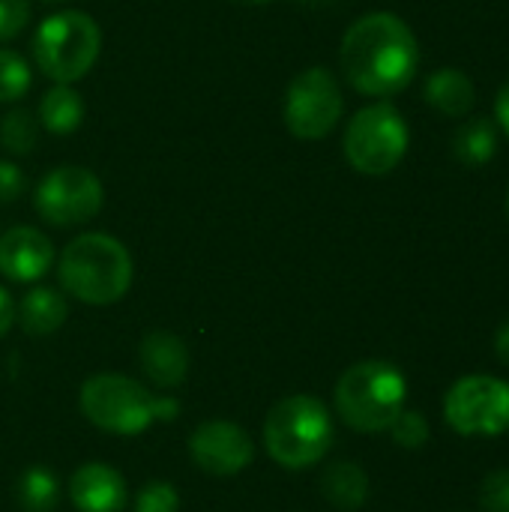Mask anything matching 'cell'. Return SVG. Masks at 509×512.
<instances>
[{
    "instance_id": "6da1fadb",
    "label": "cell",
    "mask_w": 509,
    "mask_h": 512,
    "mask_svg": "<svg viewBox=\"0 0 509 512\" xmlns=\"http://www.w3.org/2000/svg\"><path fill=\"white\" fill-rule=\"evenodd\" d=\"M339 63L357 93L390 99L417 78L420 42L405 18L393 12H369L345 30Z\"/></svg>"
},
{
    "instance_id": "7a4b0ae2",
    "label": "cell",
    "mask_w": 509,
    "mask_h": 512,
    "mask_svg": "<svg viewBox=\"0 0 509 512\" xmlns=\"http://www.w3.org/2000/svg\"><path fill=\"white\" fill-rule=\"evenodd\" d=\"M57 276L75 300L111 306L132 285V255L111 234H81L63 249Z\"/></svg>"
},
{
    "instance_id": "3957f363",
    "label": "cell",
    "mask_w": 509,
    "mask_h": 512,
    "mask_svg": "<svg viewBox=\"0 0 509 512\" xmlns=\"http://www.w3.org/2000/svg\"><path fill=\"white\" fill-rule=\"evenodd\" d=\"M333 444L330 411L315 396H288L267 414L264 447L270 459L288 471L318 465Z\"/></svg>"
},
{
    "instance_id": "277c9868",
    "label": "cell",
    "mask_w": 509,
    "mask_h": 512,
    "mask_svg": "<svg viewBox=\"0 0 509 512\" xmlns=\"http://www.w3.org/2000/svg\"><path fill=\"white\" fill-rule=\"evenodd\" d=\"M405 375L384 360L351 366L336 384V411L357 432H387L405 411Z\"/></svg>"
},
{
    "instance_id": "5b68a950",
    "label": "cell",
    "mask_w": 509,
    "mask_h": 512,
    "mask_svg": "<svg viewBox=\"0 0 509 512\" xmlns=\"http://www.w3.org/2000/svg\"><path fill=\"white\" fill-rule=\"evenodd\" d=\"M84 417L111 435H141L156 420H171L177 405L168 399L150 396L138 381L123 375H93L81 387Z\"/></svg>"
},
{
    "instance_id": "8992f818",
    "label": "cell",
    "mask_w": 509,
    "mask_h": 512,
    "mask_svg": "<svg viewBox=\"0 0 509 512\" xmlns=\"http://www.w3.org/2000/svg\"><path fill=\"white\" fill-rule=\"evenodd\" d=\"M102 48L99 24L81 9H60L48 15L33 33V60L57 84L84 78Z\"/></svg>"
},
{
    "instance_id": "52a82bcc",
    "label": "cell",
    "mask_w": 509,
    "mask_h": 512,
    "mask_svg": "<svg viewBox=\"0 0 509 512\" xmlns=\"http://www.w3.org/2000/svg\"><path fill=\"white\" fill-rule=\"evenodd\" d=\"M408 144L411 132L402 111L384 99L360 108L348 120L342 138L348 165L366 177H387L390 171H396L408 153Z\"/></svg>"
},
{
    "instance_id": "ba28073f",
    "label": "cell",
    "mask_w": 509,
    "mask_h": 512,
    "mask_svg": "<svg viewBox=\"0 0 509 512\" xmlns=\"http://www.w3.org/2000/svg\"><path fill=\"white\" fill-rule=\"evenodd\" d=\"M345 111L342 87L336 75L324 66H309L297 72L285 90L282 117L294 138L300 141H321L327 138Z\"/></svg>"
},
{
    "instance_id": "9c48e42d",
    "label": "cell",
    "mask_w": 509,
    "mask_h": 512,
    "mask_svg": "<svg viewBox=\"0 0 509 512\" xmlns=\"http://www.w3.org/2000/svg\"><path fill=\"white\" fill-rule=\"evenodd\" d=\"M36 213L57 228H72L90 222L102 204H105V189L102 180L81 165H60L51 174L42 177L33 195Z\"/></svg>"
},
{
    "instance_id": "30bf717a",
    "label": "cell",
    "mask_w": 509,
    "mask_h": 512,
    "mask_svg": "<svg viewBox=\"0 0 509 512\" xmlns=\"http://www.w3.org/2000/svg\"><path fill=\"white\" fill-rule=\"evenodd\" d=\"M444 414L459 435H501L509 429V384L489 375L462 378L447 393Z\"/></svg>"
},
{
    "instance_id": "8fae6325",
    "label": "cell",
    "mask_w": 509,
    "mask_h": 512,
    "mask_svg": "<svg viewBox=\"0 0 509 512\" xmlns=\"http://www.w3.org/2000/svg\"><path fill=\"white\" fill-rule=\"evenodd\" d=\"M192 462L213 477H234L246 471L255 459V444L249 432L231 420H207L189 438Z\"/></svg>"
},
{
    "instance_id": "7c38bea8",
    "label": "cell",
    "mask_w": 509,
    "mask_h": 512,
    "mask_svg": "<svg viewBox=\"0 0 509 512\" xmlns=\"http://www.w3.org/2000/svg\"><path fill=\"white\" fill-rule=\"evenodd\" d=\"M54 264L51 240L27 225L9 228L0 237V273L12 282H36Z\"/></svg>"
},
{
    "instance_id": "4fadbf2b",
    "label": "cell",
    "mask_w": 509,
    "mask_h": 512,
    "mask_svg": "<svg viewBox=\"0 0 509 512\" xmlns=\"http://www.w3.org/2000/svg\"><path fill=\"white\" fill-rule=\"evenodd\" d=\"M72 504L81 512H120L126 507V480L111 465H81L69 480Z\"/></svg>"
},
{
    "instance_id": "5bb4252c",
    "label": "cell",
    "mask_w": 509,
    "mask_h": 512,
    "mask_svg": "<svg viewBox=\"0 0 509 512\" xmlns=\"http://www.w3.org/2000/svg\"><path fill=\"white\" fill-rule=\"evenodd\" d=\"M138 360L144 375L156 384V387H180L189 375V348L183 345L180 336L156 330L147 333L141 339L138 348Z\"/></svg>"
},
{
    "instance_id": "9a60e30c",
    "label": "cell",
    "mask_w": 509,
    "mask_h": 512,
    "mask_svg": "<svg viewBox=\"0 0 509 512\" xmlns=\"http://www.w3.org/2000/svg\"><path fill=\"white\" fill-rule=\"evenodd\" d=\"M423 99L450 120H465L477 105V84L471 75L459 66H441L435 69L423 84Z\"/></svg>"
},
{
    "instance_id": "2e32d148",
    "label": "cell",
    "mask_w": 509,
    "mask_h": 512,
    "mask_svg": "<svg viewBox=\"0 0 509 512\" xmlns=\"http://www.w3.org/2000/svg\"><path fill=\"white\" fill-rule=\"evenodd\" d=\"M498 141H501V129L495 117L468 114L453 135V156L465 168H483L498 156Z\"/></svg>"
},
{
    "instance_id": "e0dca14e",
    "label": "cell",
    "mask_w": 509,
    "mask_h": 512,
    "mask_svg": "<svg viewBox=\"0 0 509 512\" xmlns=\"http://www.w3.org/2000/svg\"><path fill=\"white\" fill-rule=\"evenodd\" d=\"M66 315H69V306H66L63 294L54 288H45V285L27 291L21 306L15 309V318L27 336H48V333L60 330Z\"/></svg>"
},
{
    "instance_id": "ac0fdd59",
    "label": "cell",
    "mask_w": 509,
    "mask_h": 512,
    "mask_svg": "<svg viewBox=\"0 0 509 512\" xmlns=\"http://www.w3.org/2000/svg\"><path fill=\"white\" fill-rule=\"evenodd\" d=\"M321 492L339 510H360L369 498V477L354 462H336L324 471Z\"/></svg>"
},
{
    "instance_id": "d6986e66",
    "label": "cell",
    "mask_w": 509,
    "mask_h": 512,
    "mask_svg": "<svg viewBox=\"0 0 509 512\" xmlns=\"http://www.w3.org/2000/svg\"><path fill=\"white\" fill-rule=\"evenodd\" d=\"M39 123L54 135H69L84 123V99L69 84H54L39 102Z\"/></svg>"
},
{
    "instance_id": "ffe728a7",
    "label": "cell",
    "mask_w": 509,
    "mask_h": 512,
    "mask_svg": "<svg viewBox=\"0 0 509 512\" xmlns=\"http://www.w3.org/2000/svg\"><path fill=\"white\" fill-rule=\"evenodd\" d=\"M15 498L24 512H51L60 504V483L48 468L33 465L18 477Z\"/></svg>"
},
{
    "instance_id": "44dd1931",
    "label": "cell",
    "mask_w": 509,
    "mask_h": 512,
    "mask_svg": "<svg viewBox=\"0 0 509 512\" xmlns=\"http://www.w3.org/2000/svg\"><path fill=\"white\" fill-rule=\"evenodd\" d=\"M0 144L15 156H27L39 144V120L27 108L9 111L0 120Z\"/></svg>"
},
{
    "instance_id": "7402d4cb",
    "label": "cell",
    "mask_w": 509,
    "mask_h": 512,
    "mask_svg": "<svg viewBox=\"0 0 509 512\" xmlns=\"http://www.w3.org/2000/svg\"><path fill=\"white\" fill-rule=\"evenodd\" d=\"M30 66L21 54L0 48V102H18L30 90Z\"/></svg>"
},
{
    "instance_id": "603a6c76",
    "label": "cell",
    "mask_w": 509,
    "mask_h": 512,
    "mask_svg": "<svg viewBox=\"0 0 509 512\" xmlns=\"http://www.w3.org/2000/svg\"><path fill=\"white\" fill-rule=\"evenodd\" d=\"M390 432H393V441H396L399 447H405V450H420V447L429 441V423H426V417L417 414V411H402V414L393 420Z\"/></svg>"
},
{
    "instance_id": "cb8c5ba5",
    "label": "cell",
    "mask_w": 509,
    "mask_h": 512,
    "mask_svg": "<svg viewBox=\"0 0 509 512\" xmlns=\"http://www.w3.org/2000/svg\"><path fill=\"white\" fill-rule=\"evenodd\" d=\"M180 510V498L177 489L171 483H147L138 492L135 512H177Z\"/></svg>"
},
{
    "instance_id": "d4e9b609",
    "label": "cell",
    "mask_w": 509,
    "mask_h": 512,
    "mask_svg": "<svg viewBox=\"0 0 509 512\" xmlns=\"http://www.w3.org/2000/svg\"><path fill=\"white\" fill-rule=\"evenodd\" d=\"M480 507H483V512H509V468L492 471L483 480Z\"/></svg>"
},
{
    "instance_id": "484cf974",
    "label": "cell",
    "mask_w": 509,
    "mask_h": 512,
    "mask_svg": "<svg viewBox=\"0 0 509 512\" xmlns=\"http://www.w3.org/2000/svg\"><path fill=\"white\" fill-rule=\"evenodd\" d=\"M27 24H30L27 0H0V42L15 39Z\"/></svg>"
},
{
    "instance_id": "4316f807",
    "label": "cell",
    "mask_w": 509,
    "mask_h": 512,
    "mask_svg": "<svg viewBox=\"0 0 509 512\" xmlns=\"http://www.w3.org/2000/svg\"><path fill=\"white\" fill-rule=\"evenodd\" d=\"M24 192V174L15 162L0 159V204H12Z\"/></svg>"
},
{
    "instance_id": "83f0119b",
    "label": "cell",
    "mask_w": 509,
    "mask_h": 512,
    "mask_svg": "<svg viewBox=\"0 0 509 512\" xmlns=\"http://www.w3.org/2000/svg\"><path fill=\"white\" fill-rule=\"evenodd\" d=\"M495 123H498V129L509 138V81L498 90V96H495Z\"/></svg>"
},
{
    "instance_id": "f1b7e54d",
    "label": "cell",
    "mask_w": 509,
    "mask_h": 512,
    "mask_svg": "<svg viewBox=\"0 0 509 512\" xmlns=\"http://www.w3.org/2000/svg\"><path fill=\"white\" fill-rule=\"evenodd\" d=\"M12 324H15V303H12L9 291L0 288V336H6Z\"/></svg>"
},
{
    "instance_id": "f546056e",
    "label": "cell",
    "mask_w": 509,
    "mask_h": 512,
    "mask_svg": "<svg viewBox=\"0 0 509 512\" xmlns=\"http://www.w3.org/2000/svg\"><path fill=\"white\" fill-rule=\"evenodd\" d=\"M495 351H498V357L509 366V318L504 321V327L498 330V336H495Z\"/></svg>"
},
{
    "instance_id": "4dcf8cb0",
    "label": "cell",
    "mask_w": 509,
    "mask_h": 512,
    "mask_svg": "<svg viewBox=\"0 0 509 512\" xmlns=\"http://www.w3.org/2000/svg\"><path fill=\"white\" fill-rule=\"evenodd\" d=\"M234 3H243V6H264V3H273V0H234Z\"/></svg>"
},
{
    "instance_id": "1f68e13d",
    "label": "cell",
    "mask_w": 509,
    "mask_h": 512,
    "mask_svg": "<svg viewBox=\"0 0 509 512\" xmlns=\"http://www.w3.org/2000/svg\"><path fill=\"white\" fill-rule=\"evenodd\" d=\"M45 3H60V0H45Z\"/></svg>"
},
{
    "instance_id": "d6a6232c",
    "label": "cell",
    "mask_w": 509,
    "mask_h": 512,
    "mask_svg": "<svg viewBox=\"0 0 509 512\" xmlns=\"http://www.w3.org/2000/svg\"><path fill=\"white\" fill-rule=\"evenodd\" d=\"M507 213H509V192H507Z\"/></svg>"
}]
</instances>
